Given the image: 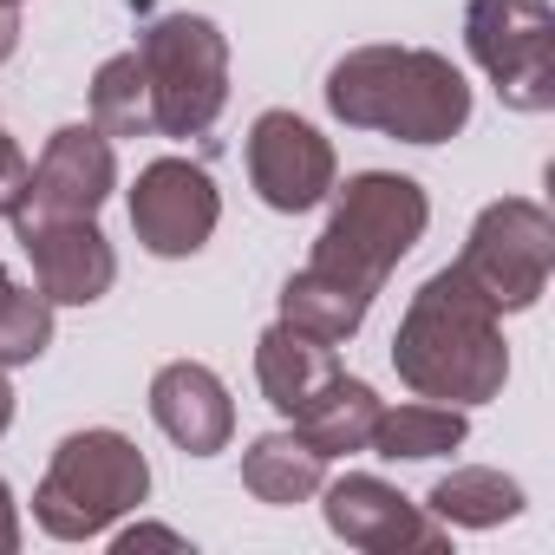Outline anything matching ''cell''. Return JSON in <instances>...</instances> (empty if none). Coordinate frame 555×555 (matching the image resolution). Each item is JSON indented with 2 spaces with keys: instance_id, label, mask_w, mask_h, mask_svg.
I'll return each mask as SVG.
<instances>
[{
  "instance_id": "1",
  "label": "cell",
  "mask_w": 555,
  "mask_h": 555,
  "mask_svg": "<svg viewBox=\"0 0 555 555\" xmlns=\"http://www.w3.org/2000/svg\"><path fill=\"white\" fill-rule=\"evenodd\" d=\"M431 222V203L412 177L399 170H360L347 190H334V216L308 255L301 274H288L282 288V321L340 347L366 327L373 295L386 288V274L418 248Z\"/></svg>"
},
{
  "instance_id": "2",
  "label": "cell",
  "mask_w": 555,
  "mask_h": 555,
  "mask_svg": "<svg viewBox=\"0 0 555 555\" xmlns=\"http://www.w3.org/2000/svg\"><path fill=\"white\" fill-rule=\"evenodd\" d=\"M392 366L418 399L444 405H483L509 379V347H503V314L464 282L457 268H438L412 295L399 334H392Z\"/></svg>"
},
{
  "instance_id": "3",
  "label": "cell",
  "mask_w": 555,
  "mask_h": 555,
  "mask_svg": "<svg viewBox=\"0 0 555 555\" xmlns=\"http://www.w3.org/2000/svg\"><path fill=\"white\" fill-rule=\"evenodd\" d=\"M327 112L353 131L444 144L470 125V86L431 47H353L327 73Z\"/></svg>"
},
{
  "instance_id": "4",
  "label": "cell",
  "mask_w": 555,
  "mask_h": 555,
  "mask_svg": "<svg viewBox=\"0 0 555 555\" xmlns=\"http://www.w3.org/2000/svg\"><path fill=\"white\" fill-rule=\"evenodd\" d=\"M151 496V464L144 451L125 438V431H73L60 438L40 490H34V516L47 535L60 542H86V535H105L118 516H131L138 503Z\"/></svg>"
},
{
  "instance_id": "5",
  "label": "cell",
  "mask_w": 555,
  "mask_h": 555,
  "mask_svg": "<svg viewBox=\"0 0 555 555\" xmlns=\"http://www.w3.org/2000/svg\"><path fill=\"white\" fill-rule=\"evenodd\" d=\"M151 73L157 138H203L229 105V40L203 14H151L131 47Z\"/></svg>"
},
{
  "instance_id": "6",
  "label": "cell",
  "mask_w": 555,
  "mask_h": 555,
  "mask_svg": "<svg viewBox=\"0 0 555 555\" xmlns=\"http://www.w3.org/2000/svg\"><path fill=\"white\" fill-rule=\"evenodd\" d=\"M464 282L496 308V314H522L542 301L548 274H555V222L542 203L529 196H503L470 222L464 255L451 261Z\"/></svg>"
},
{
  "instance_id": "7",
  "label": "cell",
  "mask_w": 555,
  "mask_h": 555,
  "mask_svg": "<svg viewBox=\"0 0 555 555\" xmlns=\"http://www.w3.org/2000/svg\"><path fill=\"white\" fill-rule=\"evenodd\" d=\"M464 47L496 79V99L509 112L555 105V8L548 0H470Z\"/></svg>"
},
{
  "instance_id": "8",
  "label": "cell",
  "mask_w": 555,
  "mask_h": 555,
  "mask_svg": "<svg viewBox=\"0 0 555 555\" xmlns=\"http://www.w3.org/2000/svg\"><path fill=\"white\" fill-rule=\"evenodd\" d=\"M216 222H222V196H216L203 164L157 157V164L138 170V183H131V229H138V242L151 255L183 261V255H196L216 235Z\"/></svg>"
},
{
  "instance_id": "9",
  "label": "cell",
  "mask_w": 555,
  "mask_h": 555,
  "mask_svg": "<svg viewBox=\"0 0 555 555\" xmlns=\"http://www.w3.org/2000/svg\"><path fill=\"white\" fill-rule=\"evenodd\" d=\"M321 509H327V529L347 542V548H366V555H399V548H412V555H444L451 548V529L444 522H431L412 496H399L386 477H373V470H347V477H334V483H321Z\"/></svg>"
},
{
  "instance_id": "10",
  "label": "cell",
  "mask_w": 555,
  "mask_h": 555,
  "mask_svg": "<svg viewBox=\"0 0 555 555\" xmlns=\"http://www.w3.org/2000/svg\"><path fill=\"white\" fill-rule=\"evenodd\" d=\"M118 190V157L99 125H66L47 138L40 164L27 170V190L8 222H53V216H99Z\"/></svg>"
},
{
  "instance_id": "11",
  "label": "cell",
  "mask_w": 555,
  "mask_h": 555,
  "mask_svg": "<svg viewBox=\"0 0 555 555\" xmlns=\"http://www.w3.org/2000/svg\"><path fill=\"white\" fill-rule=\"evenodd\" d=\"M334 144L295 118V112H261L255 131H248V183L268 209H282V216H301L314 203L334 196Z\"/></svg>"
},
{
  "instance_id": "12",
  "label": "cell",
  "mask_w": 555,
  "mask_h": 555,
  "mask_svg": "<svg viewBox=\"0 0 555 555\" xmlns=\"http://www.w3.org/2000/svg\"><path fill=\"white\" fill-rule=\"evenodd\" d=\"M34 282L53 308H92L118 282V255L99 229V216H53V222H14Z\"/></svg>"
},
{
  "instance_id": "13",
  "label": "cell",
  "mask_w": 555,
  "mask_h": 555,
  "mask_svg": "<svg viewBox=\"0 0 555 555\" xmlns=\"http://www.w3.org/2000/svg\"><path fill=\"white\" fill-rule=\"evenodd\" d=\"M151 418H157V431H164L177 451H190V457H216V451H229V438H235V405H229L222 379H216L209 366H196V360H170V366L151 379Z\"/></svg>"
},
{
  "instance_id": "14",
  "label": "cell",
  "mask_w": 555,
  "mask_h": 555,
  "mask_svg": "<svg viewBox=\"0 0 555 555\" xmlns=\"http://www.w3.org/2000/svg\"><path fill=\"white\" fill-rule=\"evenodd\" d=\"M340 373V360H334V347L327 340H314V334H301V327H288V321H274L261 340H255V379H261V399L274 405V412H301L327 379Z\"/></svg>"
},
{
  "instance_id": "15",
  "label": "cell",
  "mask_w": 555,
  "mask_h": 555,
  "mask_svg": "<svg viewBox=\"0 0 555 555\" xmlns=\"http://www.w3.org/2000/svg\"><path fill=\"white\" fill-rule=\"evenodd\" d=\"M242 483L255 503H274V509H288V503H308L321 496L327 483V457L301 438V431H268L242 451Z\"/></svg>"
},
{
  "instance_id": "16",
  "label": "cell",
  "mask_w": 555,
  "mask_h": 555,
  "mask_svg": "<svg viewBox=\"0 0 555 555\" xmlns=\"http://www.w3.org/2000/svg\"><path fill=\"white\" fill-rule=\"evenodd\" d=\"M373 425H379V392L366 386V379H347V373H334L301 412H295V431L334 464V457H353V451H366V438H373Z\"/></svg>"
},
{
  "instance_id": "17",
  "label": "cell",
  "mask_w": 555,
  "mask_h": 555,
  "mask_svg": "<svg viewBox=\"0 0 555 555\" xmlns=\"http://www.w3.org/2000/svg\"><path fill=\"white\" fill-rule=\"evenodd\" d=\"M425 509H431L444 529H496V522H509V516L522 509V483L503 477V470L470 464V470L438 477L431 496H425Z\"/></svg>"
},
{
  "instance_id": "18",
  "label": "cell",
  "mask_w": 555,
  "mask_h": 555,
  "mask_svg": "<svg viewBox=\"0 0 555 555\" xmlns=\"http://www.w3.org/2000/svg\"><path fill=\"white\" fill-rule=\"evenodd\" d=\"M92 125L105 138H157V99L138 53H112L92 73Z\"/></svg>"
},
{
  "instance_id": "19",
  "label": "cell",
  "mask_w": 555,
  "mask_h": 555,
  "mask_svg": "<svg viewBox=\"0 0 555 555\" xmlns=\"http://www.w3.org/2000/svg\"><path fill=\"white\" fill-rule=\"evenodd\" d=\"M464 412L457 405H379V425H373V438H366V451H379V457H405V464H418V457H444V451H457L464 444Z\"/></svg>"
},
{
  "instance_id": "20",
  "label": "cell",
  "mask_w": 555,
  "mask_h": 555,
  "mask_svg": "<svg viewBox=\"0 0 555 555\" xmlns=\"http://www.w3.org/2000/svg\"><path fill=\"white\" fill-rule=\"evenodd\" d=\"M53 347V301L21 288L8 268H0V366H27Z\"/></svg>"
},
{
  "instance_id": "21",
  "label": "cell",
  "mask_w": 555,
  "mask_h": 555,
  "mask_svg": "<svg viewBox=\"0 0 555 555\" xmlns=\"http://www.w3.org/2000/svg\"><path fill=\"white\" fill-rule=\"evenodd\" d=\"M21 190H27V157H21V144L8 131H0V216H14Z\"/></svg>"
},
{
  "instance_id": "22",
  "label": "cell",
  "mask_w": 555,
  "mask_h": 555,
  "mask_svg": "<svg viewBox=\"0 0 555 555\" xmlns=\"http://www.w3.org/2000/svg\"><path fill=\"white\" fill-rule=\"evenodd\" d=\"M112 548L118 555H131V548H183V535L177 529H157V522H138V529H118Z\"/></svg>"
},
{
  "instance_id": "23",
  "label": "cell",
  "mask_w": 555,
  "mask_h": 555,
  "mask_svg": "<svg viewBox=\"0 0 555 555\" xmlns=\"http://www.w3.org/2000/svg\"><path fill=\"white\" fill-rule=\"evenodd\" d=\"M21 548V509H14V490L0 483V555Z\"/></svg>"
},
{
  "instance_id": "24",
  "label": "cell",
  "mask_w": 555,
  "mask_h": 555,
  "mask_svg": "<svg viewBox=\"0 0 555 555\" xmlns=\"http://www.w3.org/2000/svg\"><path fill=\"white\" fill-rule=\"evenodd\" d=\"M14 47H21V21L14 8H0V60H14Z\"/></svg>"
},
{
  "instance_id": "25",
  "label": "cell",
  "mask_w": 555,
  "mask_h": 555,
  "mask_svg": "<svg viewBox=\"0 0 555 555\" xmlns=\"http://www.w3.org/2000/svg\"><path fill=\"white\" fill-rule=\"evenodd\" d=\"M14 425V386H8V373H0V431Z\"/></svg>"
},
{
  "instance_id": "26",
  "label": "cell",
  "mask_w": 555,
  "mask_h": 555,
  "mask_svg": "<svg viewBox=\"0 0 555 555\" xmlns=\"http://www.w3.org/2000/svg\"><path fill=\"white\" fill-rule=\"evenodd\" d=\"M0 8H21V0H0Z\"/></svg>"
}]
</instances>
